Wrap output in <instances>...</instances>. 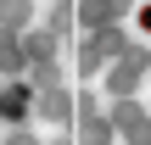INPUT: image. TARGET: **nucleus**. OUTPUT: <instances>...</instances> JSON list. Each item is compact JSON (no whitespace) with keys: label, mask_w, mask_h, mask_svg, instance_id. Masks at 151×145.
<instances>
[{"label":"nucleus","mask_w":151,"mask_h":145,"mask_svg":"<svg viewBox=\"0 0 151 145\" xmlns=\"http://www.w3.org/2000/svg\"><path fill=\"white\" fill-rule=\"evenodd\" d=\"M22 112H28V89H6V95H0V117H6V123H17Z\"/></svg>","instance_id":"obj_1"},{"label":"nucleus","mask_w":151,"mask_h":145,"mask_svg":"<svg viewBox=\"0 0 151 145\" xmlns=\"http://www.w3.org/2000/svg\"><path fill=\"white\" fill-rule=\"evenodd\" d=\"M140 28H146V34H151V6H140Z\"/></svg>","instance_id":"obj_2"}]
</instances>
